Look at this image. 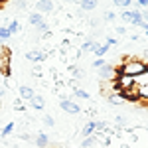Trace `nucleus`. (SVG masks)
<instances>
[{"instance_id":"obj_13","label":"nucleus","mask_w":148,"mask_h":148,"mask_svg":"<svg viewBox=\"0 0 148 148\" xmlns=\"http://www.w3.org/2000/svg\"><path fill=\"white\" fill-rule=\"evenodd\" d=\"M28 20H30V24H32V26H38V24H42L44 22V16H42V14H40V12H30V14H28Z\"/></svg>"},{"instance_id":"obj_25","label":"nucleus","mask_w":148,"mask_h":148,"mask_svg":"<svg viewBox=\"0 0 148 148\" xmlns=\"http://www.w3.org/2000/svg\"><path fill=\"white\" fill-rule=\"evenodd\" d=\"M114 18H116V14H114L113 10H107V12H105V20H107V22H114Z\"/></svg>"},{"instance_id":"obj_20","label":"nucleus","mask_w":148,"mask_h":148,"mask_svg":"<svg viewBox=\"0 0 148 148\" xmlns=\"http://www.w3.org/2000/svg\"><path fill=\"white\" fill-rule=\"evenodd\" d=\"M36 32H40V34H47V32H49V24L44 20L42 24H38V26H36Z\"/></svg>"},{"instance_id":"obj_38","label":"nucleus","mask_w":148,"mask_h":148,"mask_svg":"<svg viewBox=\"0 0 148 148\" xmlns=\"http://www.w3.org/2000/svg\"><path fill=\"white\" fill-rule=\"evenodd\" d=\"M0 2H6V0H0Z\"/></svg>"},{"instance_id":"obj_12","label":"nucleus","mask_w":148,"mask_h":148,"mask_svg":"<svg viewBox=\"0 0 148 148\" xmlns=\"http://www.w3.org/2000/svg\"><path fill=\"white\" fill-rule=\"evenodd\" d=\"M99 46H101V44H99L97 40H87V42L81 44V49H83V51H95Z\"/></svg>"},{"instance_id":"obj_8","label":"nucleus","mask_w":148,"mask_h":148,"mask_svg":"<svg viewBox=\"0 0 148 148\" xmlns=\"http://www.w3.org/2000/svg\"><path fill=\"white\" fill-rule=\"evenodd\" d=\"M34 142H36V146L38 148H47L49 146V136H47L46 132H38L34 138Z\"/></svg>"},{"instance_id":"obj_30","label":"nucleus","mask_w":148,"mask_h":148,"mask_svg":"<svg viewBox=\"0 0 148 148\" xmlns=\"http://www.w3.org/2000/svg\"><path fill=\"white\" fill-rule=\"evenodd\" d=\"M114 32L123 36V34H126V28H125V26H116V28H114Z\"/></svg>"},{"instance_id":"obj_32","label":"nucleus","mask_w":148,"mask_h":148,"mask_svg":"<svg viewBox=\"0 0 148 148\" xmlns=\"http://www.w3.org/2000/svg\"><path fill=\"white\" fill-rule=\"evenodd\" d=\"M20 138H22V140H32V136H30L28 132H22V134H20Z\"/></svg>"},{"instance_id":"obj_17","label":"nucleus","mask_w":148,"mask_h":148,"mask_svg":"<svg viewBox=\"0 0 148 148\" xmlns=\"http://www.w3.org/2000/svg\"><path fill=\"white\" fill-rule=\"evenodd\" d=\"M6 28H8L10 36H14V34H18V32H20V22H18V20H10Z\"/></svg>"},{"instance_id":"obj_26","label":"nucleus","mask_w":148,"mask_h":148,"mask_svg":"<svg viewBox=\"0 0 148 148\" xmlns=\"http://www.w3.org/2000/svg\"><path fill=\"white\" fill-rule=\"evenodd\" d=\"M14 109H16V111H24V109H26L22 99H16V101H14Z\"/></svg>"},{"instance_id":"obj_5","label":"nucleus","mask_w":148,"mask_h":148,"mask_svg":"<svg viewBox=\"0 0 148 148\" xmlns=\"http://www.w3.org/2000/svg\"><path fill=\"white\" fill-rule=\"evenodd\" d=\"M114 75H116V71H114L113 65L105 63L103 67H99V79L101 81H111V79H114Z\"/></svg>"},{"instance_id":"obj_28","label":"nucleus","mask_w":148,"mask_h":148,"mask_svg":"<svg viewBox=\"0 0 148 148\" xmlns=\"http://www.w3.org/2000/svg\"><path fill=\"white\" fill-rule=\"evenodd\" d=\"M14 6H16V8H26V6H28V4H26V0H14Z\"/></svg>"},{"instance_id":"obj_27","label":"nucleus","mask_w":148,"mask_h":148,"mask_svg":"<svg viewBox=\"0 0 148 148\" xmlns=\"http://www.w3.org/2000/svg\"><path fill=\"white\" fill-rule=\"evenodd\" d=\"M105 63H107V61H105L103 57H99V59H95V61H93V67H95V69H99V67H103Z\"/></svg>"},{"instance_id":"obj_35","label":"nucleus","mask_w":148,"mask_h":148,"mask_svg":"<svg viewBox=\"0 0 148 148\" xmlns=\"http://www.w3.org/2000/svg\"><path fill=\"white\" fill-rule=\"evenodd\" d=\"M144 57H148V49H144Z\"/></svg>"},{"instance_id":"obj_4","label":"nucleus","mask_w":148,"mask_h":148,"mask_svg":"<svg viewBox=\"0 0 148 148\" xmlns=\"http://www.w3.org/2000/svg\"><path fill=\"white\" fill-rule=\"evenodd\" d=\"M53 8H56V6H53V2H51V0H38L34 10L40 12V14L44 16V14H51V12H53Z\"/></svg>"},{"instance_id":"obj_16","label":"nucleus","mask_w":148,"mask_h":148,"mask_svg":"<svg viewBox=\"0 0 148 148\" xmlns=\"http://www.w3.org/2000/svg\"><path fill=\"white\" fill-rule=\"evenodd\" d=\"M107 99H109V103H111V105H125L123 97H121V95H119L116 91H114V93H111V95H109Z\"/></svg>"},{"instance_id":"obj_21","label":"nucleus","mask_w":148,"mask_h":148,"mask_svg":"<svg viewBox=\"0 0 148 148\" xmlns=\"http://www.w3.org/2000/svg\"><path fill=\"white\" fill-rule=\"evenodd\" d=\"M73 95H75L77 99H89V93L85 91V89H81V87H77V89L73 91Z\"/></svg>"},{"instance_id":"obj_23","label":"nucleus","mask_w":148,"mask_h":148,"mask_svg":"<svg viewBox=\"0 0 148 148\" xmlns=\"http://www.w3.org/2000/svg\"><path fill=\"white\" fill-rule=\"evenodd\" d=\"M132 4V0H114V6H121V8H128Z\"/></svg>"},{"instance_id":"obj_14","label":"nucleus","mask_w":148,"mask_h":148,"mask_svg":"<svg viewBox=\"0 0 148 148\" xmlns=\"http://www.w3.org/2000/svg\"><path fill=\"white\" fill-rule=\"evenodd\" d=\"M79 6H81V10L91 12V10H95V8H97V0H81Z\"/></svg>"},{"instance_id":"obj_7","label":"nucleus","mask_w":148,"mask_h":148,"mask_svg":"<svg viewBox=\"0 0 148 148\" xmlns=\"http://www.w3.org/2000/svg\"><path fill=\"white\" fill-rule=\"evenodd\" d=\"M93 132H97V121H89V123H85V125H83V128H81V134H83V138L91 136Z\"/></svg>"},{"instance_id":"obj_24","label":"nucleus","mask_w":148,"mask_h":148,"mask_svg":"<svg viewBox=\"0 0 148 148\" xmlns=\"http://www.w3.org/2000/svg\"><path fill=\"white\" fill-rule=\"evenodd\" d=\"M12 130H14V123H8V125L4 126V128H2V136H8V134H10Z\"/></svg>"},{"instance_id":"obj_9","label":"nucleus","mask_w":148,"mask_h":148,"mask_svg":"<svg viewBox=\"0 0 148 148\" xmlns=\"http://www.w3.org/2000/svg\"><path fill=\"white\" fill-rule=\"evenodd\" d=\"M30 105H32V109H36V111H44V109H46V99H44L42 95L36 93L34 99L30 101Z\"/></svg>"},{"instance_id":"obj_37","label":"nucleus","mask_w":148,"mask_h":148,"mask_svg":"<svg viewBox=\"0 0 148 148\" xmlns=\"http://www.w3.org/2000/svg\"><path fill=\"white\" fill-rule=\"evenodd\" d=\"M146 38H148V30H146Z\"/></svg>"},{"instance_id":"obj_29","label":"nucleus","mask_w":148,"mask_h":148,"mask_svg":"<svg viewBox=\"0 0 148 148\" xmlns=\"http://www.w3.org/2000/svg\"><path fill=\"white\" fill-rule=\"evenodd\" d=\"M114 121H116V125H119V126H125L126 125V119H125V116H116Z\"/></svg>"},{"instance_id":"obj_36","label":"nucleus","mask_w":148,"mask_h":148,"mask_svg":"<svg viewBox=\"0 0 148 148\" xmlns=\"http://www.w3.org/2000/svg\"><path fill=\"white\" fill-rule=\"evenodd\" d=\"M71 2H75V4H79V2H81V0H71Z\"/></svg>"},{"instance_id":"obj_2","label":"nucleus","mask_w":148,"mask_h":148,"mask_svg":"<svg viewBox=\"0 0 148 148\" xmlns=\"http://www.w3.org/2000/svg\"><path fill=\"white\" fill-rule=\"evenodd\" d=\"M121 18H123L125 22H130L132 26H142V24H144L138 10H125L123 14H121Z\"/></svg>"},{"instance_id":"obj_11","label":"nucleus","mask_w":148,"mask_h":148,"mask_svg":"<svg viewBox=\"0 0 148 148\" xmlns=\"http://www.w3.org/2000/svg\"><path fill=\"white\" fill-rule=\"evenodd\" d=\"M134 85L136 87H148V69L144 73H140V75L134 77Z\"/></svg>"},{"instance_id":"obj_15","label":"nucleus","mask_w":148,"mask_h":148,"mask_svg":"<svg viewBox=\"0 0 148 148\" xmlns=\"http://www.w3.org/2000/svg\"><path fill=\"white\" fill-rule=\"evenodd\" d=\"M99 142V138H97V134H91V136H87V138H83V142H81V146L83 148H93L95 144Z\"/></svg>"},{"instance_id":"obj_3","label":"nucleus","mask_w":148,"mask_h":148,"mask_svg":"<svg viewBox=\"0 0 148 148\" xmlns=\"http://www.w3.org/2000/svg\"><path fill=\"white\" fill-rule=\"evenodd\" d=\"M59 109H61L63 113H69V114H81V107L75 101H71V99H61Z\"/></svg>"},{"instance_id":"obj_10","label":"nucleus","mask_w":148,"mask_h":148,"mask_svg":"<svg viewBox=\"0 0 148 148\" xmlns=\"http://www.w3.org/2000/svg\"><path fill=\"white\" fill-rule=\"evenodd\" d=\"M26 59L40 63V61H44V59H46V53H44V51H40V49H32V51H28V53H26Z\"/></svg>"},{"instance_id":"obj_31","label":"nucleus","mask_w":148,"mask_h":148,"mask_svg":"<svg viewBox=\"0 0 148 148\" xmlns=\"http://www.w3.org/2000/svg\"><path fill=\"white\" fill-rule=\"evenodd\" d=\"M105 44L111 47V46H114V44H116V40H114V38H107V42H105Z\"/></svg>"},{"instance_id":"obj_22","label":"nucleus","mask_w":148,"mask_h":148,"mask_svg":"<svg viewBox=\"0 0 148 148\" xmlns=\"http://www.w3.org/2000/svg\"><path fill=\"white\" fill-rule=\"evenodd\" d=\"M44 125L46 126H53L56 125V119H53L51 114H44Z\"/></svg>"},{"instance_id":"obj_33","label":"nucleus","mask_w":148,"mask_h":148,"mask_svg":"<svg viewBox=\"0 0 148 148\" xmlns=\"http://www.w3.org/2000/svg\"><path fill=\"white\" fill-rule=\"evenodd\" d=\"M4 97H6V87L0 85V99H4Z\"/></svg>"},{"instance_id":"obj_34","label":"nucleus","mask_w":148,"mask_h":148,"mask_svg":"<svg viewBox=\"0 0 148 148\" xmlns=\"http://www.w3.org/2000/svg\"><path fill=\"white\" fill-rule=\"evenodd\" d=\"M138 4L140 6H148V0H138Z\"/></svg>"},{"instance_id":"obj_1","label":"nucleus","mask_w":148,"mask_h":148,"mask_svg":"<svg viewBox=\"0 0 148 148\" xmlns=\"http://www.w3.org/2000/svg\"><path fill=\"white\" fill-rule=\"evenodd\" d=\"M146 69H148L146 61L136 59V57H125L123 65H121L119 69H114V71H116V75H130V77H136V75H140V73H144Z\"/></svg>"},{"instance_id":"obj_19","label":"nucleus","mask_w":148,"mask_h":148,"mask_svg":"<svg viewBox=\"0 0 148 148\" xmlns=\"http://www.w3.org/2000/svg\"><path fill=\"white\" fill-rule=\"evenodd\" d=\"M109 49H111V47L107 46V44H101V46L97 47V49H95L93 53H95V56H97V57H103V56H105V53H107V51H109Z\"/></svg>"},{"instance_id":"obj_6","label":"nucleus","mask_w":148,"mask_h":148,"mask_svg":"<svg viewBox=\"0 0 148 148\" xmlns=\"http://www.w3.org/2000/svg\"><path fill=\"white\" fill-rule=\"evenodd\" d=\"M18 93H20V99H22V101H32L34 95H36V89L30 87V85H20Z\"/></svg>"},{"instance_id":"obj_18","label":"nucleus","mask_w":148,"mask_h":148,"mask_svg":"<svg viewBox=\"0 0 148 148\" xmlns=\"http://www.w3.org/2000/svg\"><path fill=\"white\" fill-rule=\"evenodd\" d=\"M12 36H10V32H8V28L6 26H0V44H4V42H8Z\"/></svg>"}]
</instances>
